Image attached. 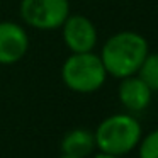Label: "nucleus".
I'll use <instances>...</instances> for the list:
<instances>
[{
	"mask_svg": "<svg viewBox=\"0 0 158 158\" xmlns=\"http://www.w3.org/2000/svg\"><path fill=\"white\" fill-rule=\"evenodd\" d=\"M146 55L148 43L143 36L134 31H121L106 41L100 51V60L109 75L126 78L136 75Z\"/></svg>",
	"mask_w": 158,
	"mask_h": 158,
	"instance_id": "obj_1",
	"label": "nucleus"
},
{
	"mask_svg": "<svg viewBox=\"0 0 158 158\" xmlns=\"http://www.w3.org/2000/svg\"><path fill=\"white\" fill-rule=\"evenodd\" d=\"M94 138L95 146L102 153L124 156L138 146L141 139V126L131 114H114L99 124Z\"/></svg>",
	"mask_w": 158,
	"mask_h": 158,
	"instance_id": "obj_2",
	"label": "nucleus"
},
{
	"mask_svg": "<svg viewBox=\"0 0 158 158\" xmlns=\"http://www.w3.org/2000/svg\"><path fill=\"white\" fill-rule=\"evenodd\" d=\"M63 83L78 94H92L104 85L107 72L100 56L87 53H72L61 66Z\"/></svg>",
	"mask_w": 158,
	"mask_h": 158,
	"instance_id": "obj_3",
	"label": "nucleus"
},
{
	"mask_svg": "<svg viewBox=\"0 0 158 158\" xmlns=\"http://www.w3.org/2000/svg\"><path fill=\"white\" fill-rule=\"evenodd\" d=\"M70 15L68 0H22L21 17L34 29L51 31L61 27Z\"/></svg>",
	"mask_w": 158,
	"mask_h": 158,
	"instance_id": "obj_4",
	"label": "nucleus"
},
{
	"mask_svg": "<svg viewBox=\"0 0 158 158\" xmlns=\"http://www.w3.org/2000/svg\"><path fill=\"white\" fill-rule=\"evenodd\" d=\"M63 41L72 53L92 51L97 44V29L89 17L80 14H70L61 24Z\"/></svg>",
	"mask_w": 158,
	"mask_h": 158,
	"instance_id": "obj_5",
	"label": "nucleus"
},
{
	"mask_svg": "<svg viewBox=\"0 0 158 158\" xmlns=\"http://www.w3.org/2000/svg\"><path fill=\"white\" fill-rule=\"evenodd\" d=\"M29 36L15 22H0V65H12L24 58Z\"/></svg>",
	"mask_w": 158,
	"mask_h": 158,
	"instance_id": "obj_6",
	"label": "nucleus"
},
{
	"mask_svg": "<svg viewBox=\"0 0 158 158\" xmlns=\"http://www.w3.org/2000/svg\"><path fill=\"white\" fill-rule=\"evenodd\" d=\"M119 85V100L127 110L131 112H141L151 102V89L139 78L138 75H131L121 78Z\"/></svg>",
	"mask_w": 158,
	"mask_h": 158,
	"instance_id": "obj_7",
	"label": "nucleus"
},
{
	"mask_svg": "<svg viewBox=\"0 0 158 158\" xmlns=\"http://www.w3.org/2000/svg\"><path fill=\"white\" fill-rule=\"evenodd\" d=\"M95 138H94V133L87 129H72L70 133L65 134L61 141V150L63 153L68 155H75V156H82L87 158L94 153L95 150Z\"/></svg>",
	"mask_w": 158,
	"mask_h": 158,
	"instance_id": "obj_8",
	"label": "nucleus"
},
{
	"mask_svg": "<svg viewBox=\"0 0 158 158\" xmlns=\"http://www.w3.org/2000/svg\"><path fill=\"white\" fill-rule=\"evenodd\" d=\"M136 75L151 89V92H158V53H148L144 56Z\"/></svg>",
	"mask_w": 158,
	"mask_h": 158,
	"instance_id": "obj_9",
	"label": "nucleus"
},
{
	"mask_svg": "<svg viewBox=\"0 0 158 158\" xmlns=\"http://www.w3.org/2000/svg\"><path fill=\"white\" fill-rule=\"evenodd\" d=\"M138 146H139V153H138L139 158H158V129L141 138Z\"/></svg>",
	"mask_w": 158,
	"mask_h": 158,
	"instance_id": "obj_10",
	"label": "nucleus"
},
{
	"mask_svg": "<svg viewBox=\"0 0 158 158\" xmlns=\"http://www.w3.org/2000/svg\"><path fill=\"white\" fill-rule=\"evenodd\" d=\"M92 158H123V156H114V155H107V153H97V155H94Z\"/></svg>",
	"mask_w": 158,
	"mask_h": 158,
	"instance_id": "obj_11",
	"label": "nucleus"
},
{
	"mask_svg": "<svg viewBox=\"0 0 158 158\" xmlns=\"http://www.w3.org/2000/svg\"><path fill=\"white\" fill-rule=\"evenodd\" d=\"M58 158H82V156H75V155H68V153H63L61 156H58Z\"/></svg>",
	"mask_w": 158,
	"mask_h": 158,
	"instance_id": "obj_12",
	"label": "nucleus"
}]
</instances>
